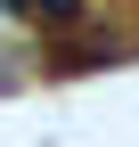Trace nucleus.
I'll use <instances>...</instances> for the list:
<instances>
[{
  "label": "nucleus",
  "instance_id": "f257e3e1",
  "mask_svg": "<svg viewBox=\"0 0 139 147\" xmlns=\"http://www.w3.org/2000/svg\"><path fill=\"white\" fill-rule=\"evenodd\" d=\"M16 8H25V16H41V25H74V16H82V0H16Z\"/></svg>",
  "mask_w": 139,
  "mask_h": 147
}]
</instances>
